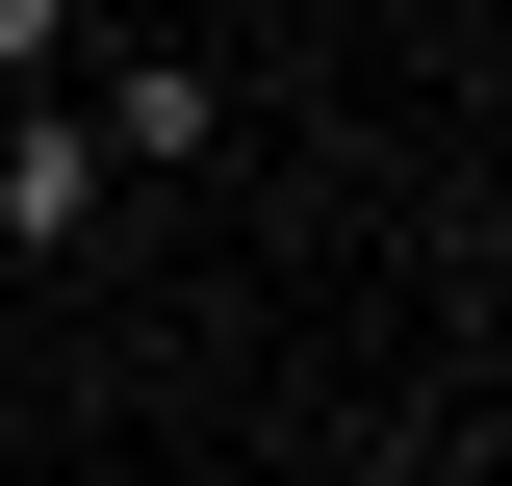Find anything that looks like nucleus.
<instances>
[{"label": "nucleus", "instance_id": "nucleus-1", "mask_svg": "<svg viewBox=\"0 0 512 486\" xmlns=\"http://www.w3.org/2000/svg\"><path fill=\"white\" fill-rule=\"evenodd\" d=\"M103 205H128V154H103V103H52V77H26V128H0V231H26V256H77Z\"/></svg>", "mask_w": 512, "mask_h": 486}, {"label": "nucleus", "instance_id": "nucleus-2", "mask_svg": "<svg viewBox=\"0 0 512 486\" xmlns=\"http://www.w3.org/2000/svg\"><path fill=\"white\" fill-rule=\"evenodd\" d=\"M77 103H103V154H128V180H180L205 128H231V103H205V77H180V52H103V77H77Z\"/></svg>", "mask_w": 512, "mask_h": 486}, {"label": "nucleus", "instance_id": "nucleus-3", "mask_svg": "<svg viewBox=\"0 0 512 486\" xmlns=\"http://www.w3.org/2000/svg\"><path fill=\"white\" fill-rule=\"evenodd\" d=\"M52 52H77V0H0V77H52Z\"/></svg>", "mask_w": 512, "mask_h": 486}]
</instances>
